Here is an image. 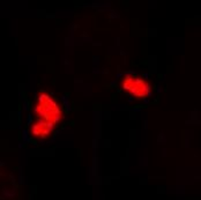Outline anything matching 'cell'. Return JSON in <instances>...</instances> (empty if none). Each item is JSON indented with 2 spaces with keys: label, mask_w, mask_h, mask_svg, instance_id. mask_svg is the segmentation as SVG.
Segmentation results:
<instances>
[{
  "label": "cell",
  "mask_w": 201,
  "mask_h": 200,
  "mask_svg": "<svg viewBox=\"0 0 201 200\" xmlns=\"http://www.w3.org/2000/svg\"><path fill=\"white\" fill-rule=\"evenodd\" d=\"M120 89L136 101H144L153 94V86L148 79L142 75L126 73L119 80Z\"/></svg>",
  "instance_id": "2"
},
{
  "label": "cell",
  "mask_w": 201,
  "mask_h": 200,
  "mask_svg": "<svg viewBox=\"0 0 201 200\" xmlns=\"http://www.w3.org/2000/svg\"><path fill=\"white\" fill-rule=\"evenodd\" d=\"M54 130H56V127H53L46 123H43L40 120L34 119L29 125L28 133L35 140H42L43 141V140L49 139L53 134Z\"/></svg>",
  "instance_id": "3"
},
{
  "label": "cell",
  "mask_w": 201,
  "mask_h": 200,
  "mask_svg": "<svg viewBox=\"0 0 201 200\" xmlns=\"http://www.w3.org/2000/svg\"><path fill=\"white\" fill-rule=\"evenodd\" d=\"M33 113L35 119L46 123L57 129L64 119V110L60 102L47 92H39L34 101Z\"/></svg>",
  "instance_id": "1"
}]
</instances>
